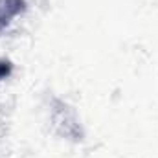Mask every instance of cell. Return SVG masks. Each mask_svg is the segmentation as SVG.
<instances>
[{
  "label": "cell",
  "instance_id": "1",
  "mask_svg": "<svg viewBox=\"0 0 158 158\" xmlns=\"http://www.w3.org/2000/svg\"><path fill=\"white\" fill-rule=\"evenodd\" d=\"M22 0H0V28L9 22L11 17H15L22 9Z\"/></svg>",
  "mask_w": 158,
  "mask_h": 158
}]
</instances>
